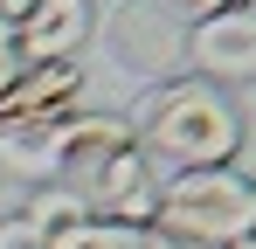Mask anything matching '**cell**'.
Wrapping results in <instances>:
<instances>
[{"label":"cell","mask_w":256,"mask_h":249,"mask_svg":"<svg viewBox=\"0 0 256 249\" xmlns=\"http://www.w3.org/2000/svg\"><path fill=\"white\" fill-rule=\"evenodd\" d=\"M125 118H132L138 152L152 160V173L236 166V152H242V111H236V97L201 83V76L152 83L138 97V111H125Z\"/></svg>","instance_id":"1"},{"label":"cell","mask_w":256,"mask_h":249,"mask_svg":"<svg viewBox=\"0 0 256 249\" xmlns=\"http://www.w3.org/2000/svg\"><path fill=\"white\" fill-rule=\"evenodd\" d=\"M256 180L236 166H194V173H166L160 201H152V228L173 249H222L236 236L242 208H250Z\"/></svg>","instance_id":"2"},{"label":"cell","mask_w":256,"mask_h":249,"mask_svg":"<svg viewBox=\"0 0 256 249\" xmlns=\"http://www.w3.org/2000/svg\"><path fill=\"white\" fill-rule=\"evenodd\" d=\"M111 62L125 76H138L146 90L152 83H173L187 70V21H173V14L146 7V0H125L111 14Z\"/></svg>","instance_id":"3"},{"label":"cell","mask_w":256,"mask_h":249,"mask_svg":"<svg viewBox=\"0 0 256 249\" xmlns=\"http://www.w3.org/2000/svg\"><path fill=\"white\" fill-rule=\"evenodd\" d=\"M187 76L214 83V90L256 83V14L250 7H222V14L187 28Z\"/></svg>","instance_id":"4"},{"label":"cell","mask_w":256,"mask_h":249,"mask_svg":"<svg viewBox=\"0 0 256 249\" xmlns=\"http://www.w3.org/2000/svg\"><path fill=\"white\" fill-rule=\"evenodd\" d=\"M76 201H84L97 222H132V228H146V222H152L160 173H152V160L138 152V138H132V146H118L111 160L90 173L84 187H76Z\"/></svg>","instance_id":"5"},{"label":"cell","mask_w":256,"mask_h":249,"mask_svg":"<svg viewBox=\"0 0 256 249\" xmlns=\"http://www.w3.org/2000/svg\"><path fill=\"white\" fill-rule=\"evenodd\" d=\"M84 111V62H21L0 90V132L7 124H42Z\"/></svg>","instance_id":"6"},{"label":"cell","mask_w":256,"mask_h":249,"mask_svg":"<svg viewBox=\"0 0 256 249\" xmlns=\"http://www.w3.org/2000/svg\"><path fill=\"white\" fill-rule=\"evenodd\" d=\"M90 28H97V0H35L14 21V56L21 62H76Z\"/></svg>","instance_id":"7"},{"label":"cell","mask_w":256,"mask_h":249,"mask_svg":"<svg viewBox=\"0 0 256 249\" xmlns=\"http://www.w3.org/2000/svg\"><path fill=\"white\" fill-rule=\"evenodd\" d=\"M21 222L42 236V242H56V236H70L76 222H90V208L70 194V187H56V180H42V187H28V201H21Z\"/></svg>","instance_id":"8"},{"label":"cell","mask_w":256,"mask_h":249,"mask_svg":"<svg viewBox=\"0 0 256 249\" xmlns=\"http://www.w3.org/2000/svg\"><path fill=\"white\" fill-rule=\"evenodd\" d=\"M48 249H173V242L152 228V222L132 228V222H97V214H90V222H76L70 236H56Z\"/></svg>","instance_id":"9"},{"label":"cell","mask_w":256,"mask_h":249,"mask_svg":"<svg viewBox=\"0 0 256 249\" xmlns=\"http://www.w3.org/2000/svg\"><path fill=\"white\" fill-rule=\"evenodd\" d=\"M146 7H160V14H173V21H187V28H194V21H208V14H222L228 0H146Z\"/></svg>","instance_id":"10"},{"label":"cell","mask_w":256,"mask_h":249,"mask_svg":"<svg viewBox=\"0 0 256 249\" xmlns=\"http://www.w3.org/2000/svg\"><path fill=\"white\" fill-rule=\"evenodd\" d=\"M0 249H48V242L21 222V214H0Z\"/></svg>","instance_id":"11"},{"label":"cell","mask_w":256,"mask_h":249,"mask_svg":"<svg viewBox=\"0 0 256 249\" xmlns=\"http://www.w3.org/2000/svg\"><path fill=\"white\" fill-rule=\"evenodd\" d=\"M222 249H256V194H250V208H242V222H236V236Z\"/></svg>","instance_id":"12"},{"label":"cell","mask_w":256,"mask_h":249,"mask_svg":"<svg viewBox=\"0 0 256 249\" xmlns=\"http://www.w3.org/2000/svg\"><path fill=\"white\" fill-rule=\"evenodd\" d=\"M28 7H35V0H0V14H7V21H21Z\"/></svg>","instance_id":"13"},{"label":"cell","mask_w":256,"mask_h":249,"mask_svg":"<svg viewBox=\"0 0 256 249\" xmlns=\"http://www.w3.org/2000/svg\"><path fill=\"white\" fill-rule=\"evenodd\" d=\"M0 48H14V21L7 14H0Z\"/></svg>","instance_id":"14"}]
</instances>
